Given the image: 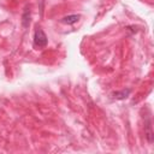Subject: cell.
<instances>
[{
	"label": "cell",
	"instance_id": "1",
	"mask_svg": "<svg viewBox=\"0 0 154 154\" xmlns=\"http://www.w3.org/2000/svg\"><path fill=\"white\" fill-rule=\"evenodd\" d=\"M47 43H48V38H47L45 31L40 26H36V29L34 31V46L38 47V48H43L47 46Z\"/></svg>",
	"mask_w": 154,
	"mask_h": 154
},
{
	"label": "cell",
	"instance_id": "2",
	"mask_svg": "<svg viewBox=\"0 0 154 154\" xmlns=\"http://www.w3.org/2000/svg\"><path fill=\"white\" fill-rule=\"evenodd\" d=\"M144 132H146V137L148 140L149 143L153 142V131H152V122L150 118H147L146 123H144Z\"/></svg>",
	"mask_w": 154,
	"mask_h": 154
},
{
	"label": "cell",
	"instance_id": "3",
	"mask_svg": "<svg viewBox=\"0 0 154 154\" xmlns=\"http://www.w3.org/2000/svg\"><path fill=\"white\" fill-rule=\"evenodd\" d=\"M79 18H81V14H69V16L63 17L60 22L64 23V24H69V25H71V24H75Z\"/></svg>",
	"mask_w": 154,
	"mask_h": 154
},
{
	"label": "cell",
	"instance_id": "4",
	"mask_svg": "<svg viewBox=\"0 0 154 154\" xmlns=\"http://www.w3.org/2000/svg\"><path fill=\"white\" fill-rule=\"evenodd\" d=\"M130 94V89H124V90H120V91H114L112 94V97L116 99V100H124L129 96Z\"/></svg>",
	"mask_w": 154,
	"mask_h": 154
},
{
	"label": "cell",
	"instance_id": "5",
	"mask_svg": "<svg viewBox=\"0 0 154 154\" xmlns=\"http://www.w3.org/2000/svg\"><path fill=\"white\" fill-rule=\"evenodd\" d=\"M22 24L24 28H28L29 24H30V8L26 7L23 12V16H22Z\"/></svg>",
	"mask_w": 154,
	"mask_h": 154
}]
</instances>
